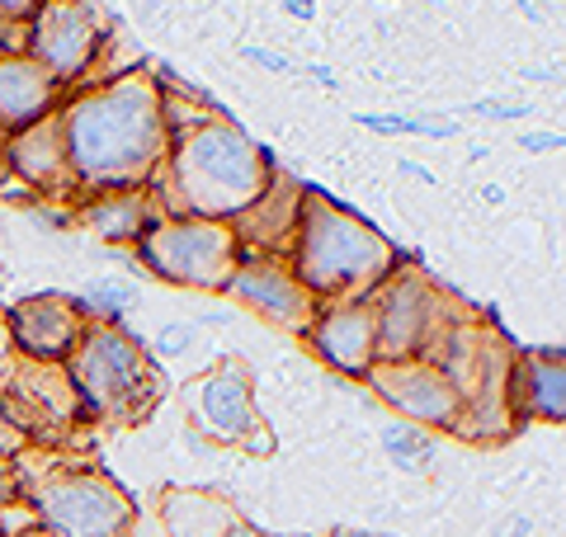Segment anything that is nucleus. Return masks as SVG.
I'll use <instances>...</instances> for the list:
<instances>
[{
	"instance_id": "obj_1",
	"label": "nucleus",
	"mask_w": 566,
	"mask_h": 537,
	"mask_svg": "<svg viewBox=\"0 0 566 537\" xmlns=\"http://www.w3.org/2000/svg\"><path fill=\"white\" fill-rule=\"evenodd\" d=\"M57 123L81 203L147 189L170 147L161 123V85L142 71L81 90L57 114Z\"/></svg>"
},
{
	"instance_id": "obj_2",
	"label": "nucleus",
	"mask_w": 566,
	"mask_h": 537,
	"mask_svg": "<svg viewBox=\"0 0 566 537\" xmlns=\"http://www.w3.org/2000/svg\"><path fill=\"white\" fill-rule=\"evenodd\" d=\"M274 160L232 118H208L203 128L170 137L166 160L147 185L161 218L237 222L270 189Z\"/></svg>"
},
{
	"instance_id": "obj_3",
	"label": "nucleus",
	"mask_w": 566,
	"mask_h": 537,
	"mask_svg": "<svg viewBox=\"0 0 566 537\" xmlns=\"http://www.w3.org/2000/svg\"><path fill=\"white\" fill-rule=\"evenodd\" d=\"M397 264H401L397 245L378 227H368L359 212L340 208L316 189L303 193L289 268L322 307L368 297Z\"/></svg>"
},
{
	"instance_id": "obj_4",
	"label": "nucleus",
	"mask_w": 566,
	"mask_h": 537,
	"mask_svg": "<svg viewBox=\"0 0 566 537\" xmlns=\"http://www.w3.org/2000/svg\"><path fill=\"white\" fill-rule=\"evenodd\" d=\"M66 378L76 387L85 415L133 424L147 420L161 401V368L123 326H85L81 345L66 354Z\"/></svg>"
},
{
	"instance_id": "obj_5",
	"label": "nucleus",
	"mask_w": 566,
	"mask_h": 537,
	"mask_svg": "<svg viewBox=\"0 0 566 537\" xmlns=\"http://www.w3.org/2000/svg\"><path fill=\"white\" fill-rule=\"evenodd\" d=\"M133 250L156 278L199 293H227V283L241 264V241L232 222L203 218H156Z\"/></svg>"
},
{
	"instance_id": "obj_6",
	"label": "nucleus",
	"mask_w": 566,
	"mask_h": 537,
	"mask_svg": "<svg viewBox=\"0 0 566 537\" xmlns=\"http://www.w3.org/2000/svg\"><path fill=\"white\" fill-rule=\"evenodd\" d=\"M39 524L52 537H128L133 528V499L118 481L95 467H57L29 491Z\"/></svg>"
},
{
	"instance_id": "obj_7",
	"label": "nucleus",
	"mask_w": 566,
	"mask_h": 537,
	"mask_svg": "<svg viewBox=\"0 0 566 537\" xmlns=\"http://www.w3.org/2000/svg\"><path fill=\"white\" fill-rule=\"evenodd\" d=\"M374 326H378V364H406V358H424L444 320L458 312L444 302V293L420 274L416 264H397L374 293Z\"/></svg>"
},
{
	"instance_id": "obj_8",
	"label": "nucleus",
	"mask_w": 566,
	"mask_h": 537,
	"mask_svg": "<svg viewBox=\"0 0 566 537\" xmlns=\"http://www.w3.org/2000/svg\"><path fill=\"white\" fill-rule=\"evenodd\" d=\"M0 415L24 434V443H62L85 420V406L62 364L14 358L0 372Z\"/></svg>"
},
{
	"instance_id": "obj_9",
	"label": "nucleus",
	"mask_w": 566,
	"mask_h": 537,
	"mask_svg": "<svg viewBox=\"0 0 566 537\" xmlns=\"http://www.w3.org/2000/svg\"><path fill=\"white\" fill-rule=\"evenodd\" d=\"M185 406L189 420L203 439L222 443V448H245V453H270L274 439L260 424L255 410V382L251 368L241 358H222L218 368H208L203 378H193L185 387Z\"/></svg>"
},
{
	"instance_id": "obj_10",
	"label": "nucleus",
	"mask_w": 566,
	"mask_h": 537,
	"mask_svg": "<svg viewBox=\"0 0 566 537\" xmlns=\"http://www.w3.org/2000/svg\"><path fill=\"white\" fill-rule=\"evenodd\" d=\"M24 52L57 85L85 81L99 62V48L109 43V20L99 6H39L29 14Z\"/></svg>"
},
{
	"instance_id": "obj_11",
	"label": "nucleus",
	"mask_w": 566,
	"mask_h": 537,
	"mask_svg": "<svg viewBox=\"0 0 566 537\" xmlns=\"http://www.w3.org/2000/svg\"><path fill=\"white\" fill-rule=\"evenodd\" d=\"M368 387L397 410L406 424L416 429H453L463 420V391H458L444 372L424 358H406V364H374L368 368Z\"/></svg>"
},
{
	"instance_id": "obj_12",
	"label": "nucleus",
	"mask_w": 566,
	"mask_h": 537,
	"mask_svg": "<svg viewBox=\"0 0 566 537\" xmlns=\"http://www.w3.org/2000/svg\"><path fill=\"white\" fill-rule=\"evenodd\" d=\"M227 297H237L241 307L260 312L264 320L293 330V335H307L322 302H316L297 274L289 268V260H270V255H241L232 283H227Z\"/></svg>"
},
{
	"instance_id": "obj_13",
	"label": "nucleus",
	"mask_w": 566,
	"mask_h": 537,
	"mask_svg": "<svg viewBox=\"0 0 566 537\" xmlns=\"http://www.w3.org/2000/svg\"><path fill=\"white\" fill-rule=\"evenodd\" d=\"M85 326L91 320L71 293H33L10 312V335L20 345V358H33V364H66Z\"/></svg>"
},
{
	"instance_id": "obj_14",
	"label": "nucleus",
	"mask_w": 566,
	"mask_h": 537,
	"mask_svg": "<svg viewBox=\"0 0 566 537\" xmlns=\"http://www.w3.org/2000/svg\"><path fill=\"white\" fill-rule=\"evenodd\" d=\"M303 193L307 185L293 179L289 170L270 175V189L260 193L255 208H245L232 222L241 255H270V260H289L293 255V236H297V212H303Z\"/></svg>"
},
{
	"instance_id": "obj_15",
	"label": "nucleus",
	"mask_w": 566,
	"mask_h": 537,
	"mask_svg": "<svg viewBox=\"0 0 566 537\" xmlns=\"http://www.w3.org/2000/svg\"><path fill=\"white\" fill-rule=\"evenodd\" d=\"M307 345L345 378H368V368L378 364V326H374L368 297L322 307L307 330Z\"/></svg>"
},
{
	"instance_id": "obj_16",
	"label": "nucleus",
	"mask_w": 566,
	"mask_h": 537,
	"mask_svg": "<svg viewBox=\"0 0 566 537\" xmlns=\"http://www.w3.org/2000/svg\"><path fill=\"white\" fill-rule=\"evenodd\" d=\"M505 410H520L524 420L562 424L566 415V368L562 349H524L510 358Z\"/></svg>"
},
{
	"instance_id": "obj_17",
	"label": "nucleus",
	"mask_w": 566,
	"mask_h": 537,
	"mask_svg": "<svg viewBox=\"0 0 566 537\" xmlns=\"http://www.w3.org/2000/svg\"><path fill=\"white\" fill-rule=\"evenodd\" d=\"M10 179H20V189L48 193V199H66V193H76L57 114H48L43 123H33V128L10 137Z\"/></svg>"
},
{
	"instance_id": "obj_18",
	"label": "nucleus",
	"mask_w": 566,
	"mask_h": 537,
	"mask_svg": "<svg viewBox=\"0 0 566 537\" xmlns=\"http://www.w3.org/2000/svg\"><path fill=\"white\" fill-rule=\"evenodd\" d=\"M62 85L29 57V52H0V133L14 137L57 114Z\"/></svg>"
},
{
	"instance_id": "obj_19",
	"label": "nucleus",
	"mask_w": 566,
	"mask_h": 537,
	"mask_svg": "<svg viewBox=\"0 0 566 537\" xmlns=\"http://www.w3.org/2000/svg\"><path fill=\"white\" fill-rule=\"evenodd\" d=\"M161 212H156L151 193L147 189H133V193H104V199H85L71 222L95 231L99 241H114V245H137V236L147 231Z\"/></svg>"
},
{
	"instance_id": "obj_20",
	"label": "nucleus",
	"mask_w": 566,
	"mask_h": 537,
	"mask_svg": "<svg viewBox=\"0 0 566 537\" xmlns=\"http://www.w3.org/2000/svg\"><path fill=\"white\" fill-rule=\"evenodd\" d=\"M161 518L170 537H227L245 518L237 505L218 491H199V486H175L161 495Z\"/></svg>"
},
{
	"instance_id": "obj_21",
	"label": "nucleus",
	"mask_w": 566,
	"mask_h": 537,
	"mask_svg": "<svg viewBox=\"0 0 566 537\" xmlns=\"http://www.w3.org/2000/svg\"><path fill=\"white\" fill-rule=\"evenodd\" d=\"M382 448H387V457H392L401 472H430L434 467V439L424 434V429L406 424V420L382 429Z\"/></svg>"
},
{
	"instance_id": "obj_22",
	"label": "nucleus",
	"mask_w": 566,
	"mask_h": 537,
	"mask_svg": "<svg viewBox=\"0 0 566 537\" xmlns=\"http://www.w3.org/2000/svg\"><path fill=\"white\" fill-rule=\"evenodd\" d=\"M76 302H81L85 320H95V326H118L123 312L137 302V288L133 283H123V278H95Z\"/></svg>"
},
{
	"instance_id": "obj_23",
	"label": "nucleus",
	"mask_w": 566,
	"mask_h": 537,
	"mask_svg": "<svg viewBox=\"0 0 566 537\" xmlns=\"http://www.w3.org/2000/svg\"><path fill=\"white\" fill-rule=\"evenodd\" d=\"M374 133H411V137H453L458 123H430V118H378V114H354Z\"/></svg>"
},
{
	"instance_id": "obj_24",
	"label": "nucleus",
	"mask_w": 566,
	"mask_h": 537,
	"mask_svg": "<svg viewBox=\"0 0 566 537\" xmlns=\"http://www.w3.org/2000/svg\"><path fill=\"white\" fill-rule=\"evenodd\" d=\"M29 14V6H0V52H24Z\"/></svg>"
},
{
	"instance_id": "obj_25",
	"label": "nucleus",
	"mask_w": 566,
	"mask_h": 537,
	"mask_svg": "<svg viewBox=\"0 0 566 537\" xmlns=\"http://www.w3.org/2000/svg\"><path fill=\"white\" fill-rule=\"evenodd\" d=\"M24 434H20V429H14L6 415H0V457H10V462H20V453H24Z\"/></svg>"
},
{
	"instance_id": "obj_26",
	"label": "nucleus",
	"mask_w": 566,
	"mask_h": 537,
	"mask_svg": "<svg viewBox=\"0 0 566 537\" xmlns=\"http://www.w3.org/2000/svg\"><path fill=\"white\" fill-rule=\"evenodd\" d=\"M472 114H482V118H524L528 109H524V104H501V99H476V104H472Z\"/></svg>"
},
{
	"instance_id": "obj_27",
	"label": "nucleus",
	"mask_w": 566,
	"mask_h": 537,
	"mask_svg": "<svg viewBox=\"0 0 566 537\" xmlns=\"http://www.w3.org/2000/svg\"><path fill=\"white\" fill-rule=\"evenodd\" d=\"M193 345V326H166L161 330V349L166 354H185Z\"/></svg>"
},
{
	"instance_id": "obj_28",
	"label": "nucleus",
	"mask_w": 566,
	"mask_h": 537,
	"mask_svg": "<svg viewBox=\"0 0 566 537\" xmlns=\"http://www.w3.org/2000/svg\"><path fill=\"white\" fill-rule=\"evenodd\" d=\"M245 57L260 62V66H270V71H293L289 57H279V52H264V48H245Z\"/></svg>"
},
{
	"instance_id": "obj_29",
	"label": "nucleus",
	"mask_w": 566,
	"mask_h": 537,
	"mask_svg": "<svg viewBox=\"0 0 566 537\" xmlns=\"http://www.w3.org/2000/svg\"><path fill=\"white\" fill-rule=\"evenodd\" d=\"M524 147H528V151H557V147H562V137H557V133H528V137H524Z\"/></svg>"
},
{
	"instance_id": "obj_30",
	"label": "nucleus",
	"mask_w": 566,
	"mask_h": 537,
	"mask_svg": "<svg viewBox=\"0 0 566 537\" xmlns=\"http://www.w3.org/2000/svg\"><path fill=\"white\" fill-rule=\"evenodd\" d=\"M10 185V137L0 133V189Z\"/></svg>"
},
{
	"instance_id": "obj_31",
	"label": "nucleus",
	"mask_w": 566,
	"mask_h": 537,
	"mask_svg": "<svg viewBox=\"0 0 566 537\" xmlns=\"http://www.w3.org/2000/svg\"><path fill=\"white\" fill-rule=\"evenodd\" d=\"M331 537H392V533H374V528H331Z\"/></svg>"
},
{
	"instance_id": "obj_32",
	"label": "nucleus",
	"mask_w": 566,
	"mask_h": 537,
	"mask_svg": "<svg viewBox=\"0 0 566 537\" xmlns=\"http://www.w3.org/2000/svg\"><path fill=\"white\" fill-rule=\"evenodd\" d=\"M227 537H274V533H260V528H251V524H237Z\"/></svg>"
},
{
	"instance_id": "obj_33",
	"label": "nucleus",
	"mask_w": 566,
	"mask_h": 537,
	"mask_svg": "<svg viewBox=\"0 0 566 537\" xmlns=\"http://www.w3.org/2000/svg\"><path fill=\"white\" fill-rule=\"evenodd\" d=\"M312 76H316V81H322L326 90H335V85H340V81H335V76H331V71H326V66H312Z\"/></svg>"
},
{
	"instance_id": "obj_34",
	"label": "nucleus",
	"mask_w": 566,
	"mask_h": 537,
	"mask_svg": "<svg viewBox=\"0 0 566 537\" xmlns=\"http://www.w3.org/2000/svg\"><path fill=\"white\" fill-rule=\"evenodd\" d=\"M283 10H289L293 20H312V10H307V6H293V0H289V6H283Z\"/></svg>"
},
{
	"instance_id": "obj_35",
	"label": "nucleus",
	"mask_w": 566,
	"mask_h": 537,
	"mask_svg": "<svg viewBox=\"0 0 566 537\" xmlns=\"http://www.w3.org/2000/svg\"><path fill=\"white\" fill-rule=\"evenodd\" d=\"M20 537H52V533H48V528H43V524H33V528H24V533H20Z\"/></svg>"
},
{
	"instance_id": "obj_36",
	"label": "nucleus",
	"mask_w": 566,
	"mask_h": 537,
	"mask_svg": "<svg viewBox=\"0 0 566 537\" xmlns=\"http://www.w3.org/2000/svg\"><path fill=\"white\" fill-rule=\"evenodd\" d=\"M0 537H6V528H0Z\"/></svg>"
}]
</instances>
